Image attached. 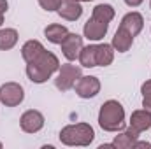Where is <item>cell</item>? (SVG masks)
<instances>
[{"label":"cell","instance_id":"obj_25","mask_svg":"<svg viewBox=\"0 0 151 149\" xmlns=\"http://www.w3.org/2000/svg\"><path fill=\"white\" fill-rule=\"evenodd\" d=\"M142 2H144V0H125V4H127L128 7H139Z\"/></svg>","mask_w":151,"mask_h":149},{"label":"cell","instance_id":"obj_27","mask_svg":"<svg viewBox=\"0 0 151 149\" xmlns=\"http://www.w3.org/2000/svg\"><path fill=\"white\" fill-rule=\"evenodd\" d=\"M79 2H91V0H79Z\"/></svg>","mask_w":151,"mask_h":149},{"label":"cell","instance_id":"obj_7","mask_svg":"<svg viewBox=\"0 0 151 149\" xmlns=\"http://www.w3.org/2000/svg\"><path fill=\"white\" fill-rule=\"evenodd\" d=\"M19 126L27 133H37V132H40L42 126H44V116H42V112L35 111V109L25 111L21 114V117H19Z\"/></svg>","mask_w":151,"mask_h":149},{"label":"cell","instance_id":"obj_1","mask_svg":"<svg viewBox=\"0 0 151 149\" xmlns=\"http://www.w3.org/2000/svg\"><path fill=\"white\" fill-rule=\"evenodd\" d=\"M60 69V60L51 51H42L35 60L27 63V75L32 82L42 84Z\"/></svg>","mask_w":151,"mask_h":149},{"label":"cell","instance_id":"obj_23","mask_svg":"<svg viewBox=\"0 0 151 149\" xmlns=\"http://www.w3.org/2000/svg\"><path fill=\"white\" fill-rule=\"evenodd\" d=\"M141 93H142V97H144V95H151V79H148V81L141 86Z\"/></svg>","mask_w":151,"mask_h":149},{"label":"cell","instance_id":"obj_19","mask_svg":"<svg viewBox=\"0 0 151 149\" xmlns=\"http://www.w3.org/2000/svg\"><path fill=\"white\" fill-rule=\"evenodd\" d=\"M18 32L14 28H0V51H9L18 44Z\"/></svg>","mask_w":151,"mask_h":149},{"label":"cell","instance_id":"obj_21","mask_svg":"<svg viewBox=\"0 0 151 149\" xmlns=\"http://www.w3.org/2000/svg\"><path fill=\"white\" fill-rule=\"evenodd\" d=\"M39 5L47 12H53V11H58V7L62 5V0H39Z\"/></svg>","mask_w":151,"mask_h":149},{"label":"cell","instance_id":"obj_26","mask_svg":"<svg viewBox=\"0 0 151 149\" xmlns=\"http://www.w3.org/2000/svg\"><path fill=\"white\" fill-rule=\"evenodd\" d=\"M134 148H144V149H151V144H150V142H139V140H137V142L134 144Z\"/></svg>","mask_w":151,"mask_h":149},{"label":"cell","instance_id":"obj_4","mask_svg":"<svg viewBox=\"0 0 151 149\" xmlns=\"http://www.w3.org/2000/svg\"><path fill=\"white\" fill-rule=\"evenodd\" d=\"M81 67H76L72 63H63L58 69V75L55 79V84L60 91H69L76 86V82L81 77Z\"/></svg>","mask_w":151,"mask_h":149},{"label":"cell","instance_id":"obj_13","mask_svg":"<svg viewBox=\"0 0 151 149\" xmlns=\"http://www.w3.org/2000/svg\"><path fill=\"white\" fill-rule=\"evenodd\" d=\"M130 126L134 130H137L139 133L141 132H146L151 128V112L146 109H139V111H134L130 116Z\"/></svg>","mask_w":151,"mask_h":149},{"label":"cell","instance_id":"obj_17","mask_svg":"<svg viewBox=\"0 0 151 149\" xmlns=\"http://www.w3.org/2000/svg\"><path fill=\"white\" fill-rule=\"evenodd\" d=\"M114 60V47L111 44H97V67H107Z\"/></svg>","mask_w":151,"mask_h":149},{"label":"cell","instance_id":"obj_2","mask_svg":"<svg viewBox=\"0 0 151 149\" xmlns=\"http://www.w3.org/2000/svg\"><path fill=\"white\" fill-rule=\"evenodd\" d=\"M99 125L106 132H119L125 128V109L118 100H107L99 111Z\"/></svg>","mask_w":151,"mask_h":149},{"label":"cell","instance_id":"obj_24","mask_svg":"<svg viewBox=\"0 0 151 149\" xmlns=\"http://www.w3.org/2000/svg\"><path fill=\"white\" fill-rule=\"evenodd\" d=\"M142 107L151 112V95H144L142 97Z\"/></svg>","mask_w":151,"mask_h":149},{"label":"cell","instance_id":"obj_10","mask_svg":"<svg viewBox=\"0 0 151 149\" xmlns=\"http://www.w3.org/2000/svg\"><path fill=\"white\" fill-rule=\"evenodd\" d=\"M119 27H121V28H125L132 37H135V35H139V34H141V30H142V27H144V18H142V14H139V12L132 11V12H128V14H125V16H123V19H121Z\"/></svg>","mask_w":151,"mask_h":149},{"label":"cell","instance_id":"obj_14","mask_svg":"<svg viewBox=\"0 0 151 149\" xmlns=\"http://www.w3.org/2000/svg\"><path fill=\"white\" fill-rule=\"evenodd\" d=\"M132 44H134V37L125 30V28H118L116 30V34H114L113 37V42H111V46L114 47V51H118V53H127L130 47H132Z\"/></svg>","mask_w":151,"mask_h":149},{"label":"cell","instance_id":"obj_8","mask_svg":"<svg viewBox=\"0 0 151 149\" xmlns=\"http://www.w3.org/2000/svg\"><path fill=\"white\" fill-rule=\"evenodd\" d=\"M60 47H62L63 56H65L69 62H74L76 58H79V53H81V49H83V37L77 35V34H70V32H69L67 37L62 40Z\"/></svg>","mask_w":151,"mask_h":149},{"label":"cell","instance_id":"obj_9","mask_svg":"<svg viewBox=\"0 0 151 149\" xmlns=\"http://www.w3.org/2000/svg\"><path fill=\"white\" fill-rule=\"evenodd\" d=\"M109 30V23H104V21H99L95 18H90L86 23H84V28H83V34L88 40H102L106 37Z\"/></svg>","mask_w":151,"mask_h":149},{"label":"cell","instance_id":"obj_22","mask_svg":"<svg viewBox=\"0 0 151 149\" xmlns=\"http://www.w3.org/2000/svg\"><path fill=\"white\" fill-rule=\"evenodd\" d=\"M7 7H9L7 0H0V28H2V25H4V14L7 12Z\"/></svg>","mask_w":151,"mask_h":149},{"label":"cell","instance_id":"obj_16","mask_svg":"<svg viewBox=\"0 0 151 149\" xmlns=\"http://www.w3.org/2000/svg\"><path fill=\"white\" fill-rule=\"evenodd\" d=\"M79 63L86 69H93L97 67V44H90V46H83L81 53H79Z\"/></svg>","mask_w":151,"mask_h":149},{"label":"cell","instance_id":"obj_15","mask_svg":"<svg viewBox=\"0 0 151 149\" xmlns=\"http://www.w3.org/2000/svg\"><path fill=\"white\" fill-rule=\"evenodd\" d=\"M67 34H69L67 27L58 25V23H51V25H47V27L44 28L46 39H47L49 42H53V44H62V40L67 37Z\"/></svg>","mask_w":151,"mask_h":149},{"label":"cell","instance_id":"obj_28","mask_svg":"<svg viewBox=\"0 0 151 149\" xmlns=\"http://www.w3.org/2000/svg\"><path fill=\"white\" fill-rule=\"evenodd\" d=\"M0 149H2V142H0Z\"/></svg>","mask_w":151,"mask_h":149},{"label":"cell","instance_id":"obj_20","mask_svg":"<svg viewBox=\"0 0 151 149\" xmlns=\"http://www.w3.org/2000/svg\"><path fill=\"white\" fill-rule=\"evenodd\" d=\"M91 18H95L99 21H104V23H109L114 18V7L109 5V4H99V5L93 7Z\"/></svg>","mask_w":151,"mask_h":149},{"label":"cell","instance_id":"obj_3","mask_svg":"<svg viewBox=\"0 0 151 149\" xmlns=\"http://www.w3.org/2000/svg\"><path fill=\"white\" fill-rule=\"evenodd\" d=\"M95 139V132L88 123L67 125L60 132V142L65 146H90Z\"/></svg>","mask_w":151,"mask_h":149},{"label":"cell","instance_id":"obj_12","mask_svg":"<svg viewBox=\"0 0 151 149\" xmlns=\"http://www.w3.org/2000/svg\"><path fill=\"white\" fill-rule=\"evenodd\" d=\"M137 139H139V132L134 130L132 126H128L125 132H121V133H118L114 137V140L111 144H113V148H118V149H130L134 148Z\"/></svg>","mask_w":151,"mask_h":149},{"label":"cell","instance_id":"obj_18","mask_svg":"<svg viewBox=\"0 0 151 149\" xmlns=\"http://www.w3.org/2000/svg\"><path fill=\"white\" fill-rule=\"evenodd\" d=\"M42 51H44V46H42L39 40H27V42L23 44V47H21V56H23V60L28 63V62L35 60Z\"/></svg>","mask_w":151,"mask_h":149},{"label":"cell","instance_id":"obj_5","mask_svg":"<svg viewBox=\"0 0 151 149\" xmlns=\"http://www.w3.org/2000/svg\"><path fill=\"white\" fill-rule=\"evenodd\" d=\"M25 100V90L18 82H5L0 86V102L5 107H16Z\"/></svg>","mask_w":151,"mask_h":149},{"label":"cell","instance_id":"obj_29","mask_svg":"<svg viewBox=\"0 0 151 149\" xmlns=\"http://www.w3.org/2000/svg\"><path fill=\"white\" fill-rule=\"evenodd\" d=\"M150 7H151V0H150Z\"/></svg>","mask_w":151,"mask_h":149},{"label":"cell","instance_id":"obj_11","mask_svg":"<svg viewBox=\"0 0 151 149\" xmlns=\"http://www.w3.org/2000/svg\"><path fill=\"white\" fill-rule=\"evenodd\" d=\"M56 12L60 14V18L67 21H77L83 14V5L79 0H62V5Z\"/></svg>","mask_w":151,"mask_h":149},{"label":"cell","instance_id":"obj_6","mask_svg":"<svg viewBox=\"0 0 151 149\" xmlns=\"http://www.w3.org/2000/svg\"><path fill=\"white\" fill-rule=\"evenodd\" d=\"M77 97L81 98H93L100 93V81L95 75H81L74 86Z\"/></svg>","mask_w":151,"mask_h":149}]
</instances>
